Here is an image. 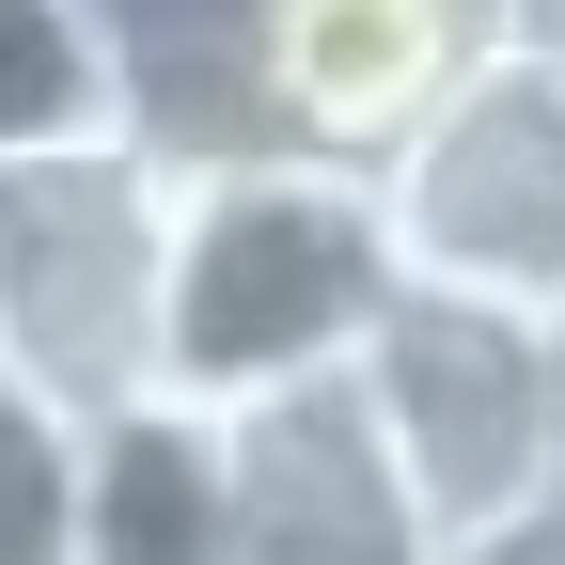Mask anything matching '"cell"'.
<instances>
[{
    "instance_id": "cell-1",
    "label": "cell",
    "mask_w": 565,
    "mask_h": 565,
    "mask_svg": "<svg viewBox=\"0 0 565 565\" xmlns=\"http://www.w3.org/2000/svg\"><path fill=\"white\" fill-rule=\"evenodd\" d=\"M393 315V252L345 158H282V141H221L173 158L158 221V408H267L362 362Z\"/></svg>"
},
{
    "instance_id": "cell-2",
    "label": "cell",
    "mask_w": 565,
    "mask_h": 565,
    "mask_svg": "<svg viewBox=\"0 0 565 565\" xmlns=\"http://www.w3.org/2000/svg\"><path fill=\"white\" fill-rule=\"evenodd\" d=\"M362 204L408 299L565 315V17H487L471 63L362 158Z\"/></svg>"
},
{
    "instance_id": "cell-3",
    "label": "cell",
    "mask_w": 565,
    "mask_h": 565,
    "mask_svg": "<svg viewBox=\"0 0 565 565\" xmlns=\"http://www.w3.org/2000/svg\"><path fill=\"white\" fill-rule=\"evenodd\" d=\"M362 393L393 487L424 503L440 565H503L565 534V393H550V315H487V299H408L362 330Z\"/></svg>"
},
{
    "instance_id": "cell-4",
    "label": "cell",
    "mask_w": 565,
    "mask_h": 565,
    "mask_svg": "<svg viewBox=\"0 0 565 565\" xmlns=\"http://www.w3.org/2000/svg\"><path fill=\"white\" fill-rule=\"evenodd\" d=\"M158 221L173 158L141 126L47 141L0 173V377H32L47 408H158Z\"/></svg>"
},
{
    "instance_id": "cell-5",
    "label": "cell",
    "mask_w": 565,
    "mask_h": 565,
    "mask_svg": "<svg viewBox=\"0 0 565 565\" xmlns=\"http://www.w3.org/2000/svg\"><path fill=\"white\" fill-rule=\"evenodd\" d=\"M221 503H236V565H440L345 377L221 408Z\"/></svg>"
},
{
    "instance_id": "cell-6",
    "label": "cell",
    "mask_w": 565,
    "mask_h": 565,
    "mask_svg": "<svg viewBox=\"0 0 565 565\" xmlns=\"http://www.w3.org/2000/svg\"><path fill=\"white\" fill-rule=\"evenodd\" d=\"M471 32H487V0H267V32H252V141L362 173L471 63Z\"/></svg>"
},
{
    "instance_id": "cell-7",
    "label": "cell",
    "mask_w": 565,
    "mask_h": 565,
    "mask_svg": "<svg viewBox=\"0 0 565 565\" xmlns=\"http://www.w3.org/2000/svg\"><path fill=\"white\" fill-rule=\"evenodd\" d=\"M79 565H236L204 408H110L79 440Z\"/></svg>"
},
{
    "instance_id": "cell-8",
    "label": "cell",
    "mask_w": 565,
    "mask_h": 565,
    "mask_svg": "<svg viewBox=\"0 0 565 565\" xmlns=\"http://www.w3.org/2000/svg\"><path fill=\"white\" fill-rule=\"evenodd\" d=\"M110 110V47L79 0H0V158H47V141H95Z\"/></svg>"
},
{
    "instance_id": "cell-9",
    "label": "cell",
    "mask_w": 565,
    "mask_h": 565,
    "mask_svg": "<svg viewBox=\"0 0 565 565\" xmlns=\"http://www.w3.org/2000/svg\"><path fill=\"white\" fill-rule=\"evenodd\" d=\"M79 408L0 377V565H79Z\"/></svg>"
},
{
    "instance_id": "cell-10",
    "label": "cell",
    "mask_w": 565,
    "mask_h": 565,
    "mask_svg": "<svg viewBox=\"0 0 565 565\" xmlns=\"http://www.w3.org/2000/svg\"><path fill=\"white\" fill-rule=\"evenodd\" d=\"M503 565H565V534H534V550H503Z\"/></svg>"
},
{
    "instance_id": "cell-11",
    "label": "cell",
    "mask_w": 565,
    "mask_h": 565,
    "mask_svg": "<svg viewBox=\"0 0 565 565\" xmlns=\"http://www.w3.org/2000/svg\"><path fill=\"white\" fill-rule=\"evenodd\" d=\"M487 17H565V0H487Z\"/></svg>"
},
{
    "instance_id": "cell-12",
    "label": "cell",
    "mask_w": 565,
    "mask_h": 565,
    "mask_svg": "<svg viewBox=\"0 0 565 565\" xmlns=\"http://www.w3.org/2000/svg\"><path fill=\"white\" fill-rule=\"evenodd\" d=\"M550 393H565V315H550Z\"/></svg>"
},
{
    "instance_id": "cell-13",
    "label": "cell",
    "mask_w": 565,
    "mask_h": 565,
    "mask_svg": "<svg viewBox=\"0 0 565 565\" xmlns=\"http://www.w3.org/2000/svg\"><path fill=\"white\" fill-rule=\"evenodd\" d=\"M0 173H17V158H0Z\"/></svg>"
}]
</instances>
